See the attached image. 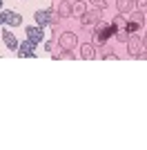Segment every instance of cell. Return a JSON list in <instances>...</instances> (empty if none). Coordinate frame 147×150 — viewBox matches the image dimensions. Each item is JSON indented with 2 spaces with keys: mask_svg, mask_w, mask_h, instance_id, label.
<instances>
[{
  "mask_svg": "<svg viewBox=\"0 0 147 150\" xmlns=\"http://www.w3.org/2000/svg\"><path fill=\"white\" fill-rule=\"evenodd\" d=\"M94 29H96V40H98V45H105L111 36H116V31H118L116 25H114L111 20L107 23V20H103V18L94 25Z\"/></svg>",
  "mask_w": 147,
  "mask_h": 150,
  "instance_id": "obj_1",
  "label": "cell"
},
{
  "mask_svg": "<svg viewBox=\"0 0 147 150\" xmlns=\"http://www.w3.org/2000/svg\"><path fill=\"white\" fill-rule=\"evenodd\" d=\"M125 16H127V27H125V31H127V34H141L143 27H145V13L134 11V13H125Z\"/></svg>",
  "mask_w": 147,
  "mask_h": 150,
  "instance_id": "obj_2",
  "label": "cell"
},
{
  "mask_svg": "<svg viewBox=\"0 0 147 150\" xmlns=\"http://www.w3.org/2000/svg\"><path fill=\"white\" fill-rule=\"evenodd\" d=\"M58 47H60V50H67V52H74L78 47V36H76L74 31H62L60 36H58Z\"/></svg>",
  "mask_w": 147,
  "mask_h": 150,
  "instance_id": "obj_3",
  "label": "cell"
},
{
  "mask_svg": "<svg viewBox=\"0 0 147 150\" xmlns=\"http://www.w3.org/2000/svg\"><path fill=\"white\" fill-rule=\"evenodd\" d=\"M100 18H103V11H100V9L89 7V9H87V11L80 16V25H83V27H94Z\"/></svg>",
  "mask_w": 147,
  "mask_h": 150,
  "instance_id": "obj_4",
  "label": "cell"
},
{
  "mask_svg": "<svg viewBox=\"0 0 147 150\" xmlns=\"http://www.w3.org/2000/svg\"><path fill=\"white\" fill-rule=\"evenodd\" d=\"M0 20L7 23V25H11V27H20L22 25V16H18V13L11 11V9H2V11H0Z\"/></svg>",
  "mask_w": 147,
  "mask_h": 150,
  "instance_id": "obj_5",
  "label": "cell"
},
{
  "mask_svg": "<svg viewBox=\"0 0 147 150\" xmlns=\"http://www.w3.org/2000/svg\"><path fill=\"white\" fill-rule=\"evenodd\" d=\"M125 45H127L129 54L136 56V54L143 50V36H141V34H129V38H127V43H125Z\"/></svg>",
  "mask_w": 147,
  "mask_h": 150,
  "instance_id": "obj_6",
  "label": "cell"
},
{
  "mask_svg": "<svg viewBox=\"0 0 147 150\" xmlns=\"http://www.w3.org/2000/svg\"><path fill=\"white\" fill-rule=\"evenodd\" d=\"M80 58H83V61H94V58H96V45L94 43H83L80 45Z\"/></svg>",
  "mask_w": 147,
  "mask_h": 150,
  "instance_id": "obj_7",
  "label": "cell"
},
{
  "mask_svg": "<svg viewBox=\"0 0 147 150\" xmlns=\"http://www.w3.org/2000/svg\"><path fill=\"white\" fill-rule=\"evenodd\" d=\"M34 47H36V43H31L29 38L24 40V43L18 45V56H27V58H34L36 56V52H34Z\"/></svg>",
  "mask_w": 147,
  "mask_h": 150,
  "instance_id": "obj_8",
  "label": "cell"
},
{
  "mask_svg": "<svg viewBox=\"0 0 147 150\" xmlns=\"http://www.w3.org/2000/svg\"><path fill=\"white\" fill-rule=\"evenodd\" d=\"M27 38H29L31 43H40L45 38V31L40 25H34V27H27Z\"/></svg>",
  "mask_w": 147,
  "mask_h": 150,
  "instance_id": "obj_9",
  "label": "cell"
},
{
  "mask_svg": "<svg viewBox=\"0 0 147 150\" xmlns=\"http://www.w3.org/2000/svg\"><path fill=\"white\" fill-rule=\"evenodd\" d=\"M136 7V0H116L118 13H132V9Z\"/></svg>",
  "mask_w": 147,
  "mask_h": 150,
  "instance_id": "obj_10",
  "label": "cell"
},
{
  "mask_svg": "<svg viewBox=\"0 0 147 150\" xmlns=\"http://www.w3.org/2000/svg\"><path fill=\"white\" fill-rule=\"evenodd\" d=\"M58 13H60L62 18H69V16H74V7L69 0H60V5H58Z\"/></svg>",
  "mask_w": 147,
  "mask_h": 150,
  "instance_id": "obj_11",
  "label": "cell"
},
{
  "mask_svg": "<svg viewBox=\"0 0 147 150\" xmlns=\"http://www.w3.org/2000/svg\"><path fill=\"white\" fill-rule=\"evenodd\" d=\"M34 20H36V25H49V11L47 9H43V11H36L34 13Z\"/></svg>",
  "mask_w": 147,
  "mask_h": 150,
  "instance_id": "obj_12",
  "label": "cell"
},
{
  "mask_svg": "<svg viewBox=\"0 0 147 150\" xmlns=\"http://www.w3.org/2000/svg\"><path fill=\"white\" fill-rule=\"evenodd\" d=\"M2 40H5V45L9 47V50H18V40L13 38V34H9V31H2Z\"/></svg>",
  "mask_w": 147,
  "mask_h": 150,
  "instance_id": "obj_13",
  "label": "cell"
},
{
  "mask_svg": "<svg viewBox=\"0 0 147 150\" xmlns=\"http://www.w3.org/2000/svg\"><path fill=\"white\" fill-rule=\"evenodd\" d=\"M47 11H49V25H51V27L60 25V20H62V16H60V13H58V11H54V7H49Z\"/></svg>",
  "mask_w": 147,
  "mask_h": 150,
  "instance_id": "obj_14",
  "label": "cell"
},
{
  "mask_svg": "<svg viewBox=\"0 0 147 150\" xmlns=\"http://www.w3.org/2000/svg\"><path fill=\"white\" fill-rule=\"evenodd\" d=\"M114 25H116V29H125L127 27V16L125 13H120V16H114V20H111Z\"/></svg>",
  "mask_w": 147,
  "mask_h": 150,
  "instance_id": "obj_15",
  "label": "cell"
},
{
  "mask_svg": "<svg viewBox=\"0 0 147 150\" xmlns=\"http://www.w3.org/2000/svg\"><path fill=\"white\" fill-rule=\"evenodd\" d=\"M74 13H76V16H83V13L87 11V2H83V0H78V2H74Z\"/></svg>",
  "mask_w": 147,
  "mask_h": 150,
  "instance_id": "obj_16",
  "label": "cell"
},
{
  "mask_svg": "<svg viewBox=\"0 0 147 150\" xmlns=\"http://www.w3.org/2000/svg\"><path fill=\"white\" fill-rule=\"evenodd\" d=\"M87 5L94 7V9H100V11H105V9H107V0H87Z\"/></svg>",
  "mask_w": 147,
  "mask_h": 150,
  "instance_id": "obj_17",
  "label": "cell"
},
{
  "mask_svg": "<svg viewBox=\"0 0 147 150\" xmlns=\"http://www.w3.org/2000/svg\"><path fill=\"white\" fill-rule=\"evenodd\" d=\"M51 58H60V61H71V58H74V54L65 50V52H60V54H51Z\"/></svg>",
  "mask_w": 147,
  "mask_h": 150,
  "instance_id": "obj_18",
  "label": "cell"
},
{
  "mask_svg": "<svg viewBox=\"0 0 147 150\" xmlns=\"http://www.w3.org/2000/svg\"><path fill=\"white\" fill-rule=\"evenodd\" d=\"M114 38H116L118 43H127L129 34H127V31H125V29H118V31H116V36H114Z\"/></svg>",
  "mask_w": 147,
  "mask_h": 150,
  "instance_id": "obj_19",
  "label": "cell"
},
{
  "mask_svg": "<svg viewBox=\"0 0 147 150\" xmlns=\"http://www.w3.org/2000/svg\"><path fill=\"white\" fill-rule=\"evenodd\" d=\"M136 7H138V11L147 13V0H136Z\"/></svg>",
  "mask_w": 147,
  "mask_h": 150,
  "instance_id": "obj_20",
  "label": "cell"
},
{
  "mask_svg": "<svg viewBox=\"0 0 147 150\" xmlns=\"http://www.w3.org/2000/svg\"><path fill=\"white\" fill-rule=\"evenodd\" d=\"M45 50H47V52H54L56 50V43H54V40H49V43L45 45Z\"/></svg>",
  "mask_w": 147,
  "mask_h": 150,
  "instance_id": "obj_21",
  "label": "cell"
},
{
  "mask_svg": "<svg viewBox=\"0 0 147 150\" xmlns=\"http://www.w3.org/2000/svg\"><path fill=\"white\" fill-rule=\"evenodd\" d=\"M143 50H147V34L143 36Z\"/></svg>",
  "mask_w": 147,
  "mask_h": 150,
  "instance_id": "obj_22",
  "label": "cell"
},
{
  "mask_svg": "<svg viewBox=\"0 0 147 150\" xmlns=\"http://www.w3.org/2000/svg\"><path fill=\"white\" fill-rule=\"evenodd\" d=\"M0 9H2V0H0Z\"/></svg>",
  "mask_w": 147,
  "mask_h": 150,
  "instance_id": "obj_23",
  "label": "cell"
},
{
  "mask_svg": "<svg viewBox=\"0 0 147 150\" xmlns=\"http://www.w3.org/2000/svg\"><path fill=\"white\" fill-rule=\"evenodd\" d=\"M0 25H2V20H0Z\"/></svg>",
  "mask_w": 147,
  "mask_h": 150,
  "instance_id": "obj_24",
  "label": "cell"
}]
</instances>
